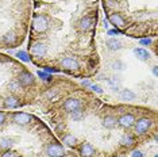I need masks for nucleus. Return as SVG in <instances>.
I'll use <instances>...</instances> for the list:
<instances>
[{"instance_id": "f257e3e1", "label": "nucleus", "mask_w": 158, "mask_h": 157, "mask_svg": "<svg viewBox=\"0 0 158 157\" xmlns=\"http://www.w3.org/2000/svg\"><path fill=\"white\" fill-rule=\"evenodd\" d=\"M100 0H31L28 57L46 72L92 76Z\"/></svg>"}, {"instance_id": "f03ea898", "label": "nucleus", "mask_w": 158, "mask_h": 157, "mask_svg": "<svg viewBox=\"0 0 158 157\" xmlns=\"http://www.w3.org/2000/svg\"><path fill=\"white\" fill-rule=\"evenodd\" d=\"M107 19L118 33L157 35V0H102Z\"/></svg>"}, {"instance_id": "7ed1b4c3", "label": "nucleus", "mask_w": 158, "mask_h": 157, "mask_svg": "<svg viewBox=\"0 0 158 157\" xmlns=\"http://www.w3.org/2000/svg\"><path fill=\"white\" fill-rule=\"evenodd\" d=\"M37 77L15 60L0 56V108L18 110L37 95Z\"/></svg>"}, {"instance_id": "20e7f679", "label": "nucleus", "mask_w": 158, "mask_h": 157, "mask_svg": "<svg viewBox=\"0 0 158 157\" xmlns=\"http://www.w3.org/2000/svg\"><path fill=\"white\" fill-rule=\"evenodd\" d=\"M31 11V0H0V49H15L23 44Z\"/></svg>"}, {"instance_id": "39448f33", "label": "nucleus", "mask_w": 158, "mask_h": 157, "mask_svg": "<svg viewBox=\"0 0 158 157\" xmlns=\"http://www.w3.org/2000/svg\"><path fill=\"white\" fill-rule=\"evenodd\" d=\"M46 155L49 157H64L65 156V148L57 141H50L46 146Z\"/></svg>"}, {"instance_id": "423d86ee", "label": "nucleus", "mask_w": 158, "mask_h": 157, "mask_svg": "<svg viewBox=\"0 0 158 157\" xmlns=\"http://www.w3.org/2000/svg\"><path fill=\"white\" fill-rule=\"evenodd\" d=\"M134 56L141 61H147L150 58V53L143 48H135L134 49Z\"/></svg>"}, {"instance_id": "0eeeda50", "label": "nucleus", "mask_w": 158, "mask_h": 157, "mask_svg": "<svg viewBox=\"0 0 158 157\" xmlns=\"http://www.w3.org/2000/svg\"><path fill=\"white\" fill-rule=\"evenodd\" d=\"M135 98H136L135 92H132L131 90H122L120 91V99L123 102H132V100H135Z\"/></svg>"}, {"instance_id": "6e6552de", "label": "nucleus", "mask_w": 158, "mask_h": 157, "mask_svg": "<svg viewBox=\"0 0 158 157\" xmlns=\"http://www.w3.org/2000/svg\"><path fill=\"white\" fill-rule=\"evenodd\" d=\"M107 46L111 49V50H120L122 49V42L118 41V39L115 38H111L107 41Z\"/></svg>"}, {"instance_id": "1a4fd4ad", "label": "nucleus", "mask_w": 158, "mask_h": 157, "mask_svg": "<svg viewBox=\"0 0 158 157\" xmlns=\"http://www.w3.org/2000/svg\"><path fill=\"white\" fill-rule=\"evenodd\" d=\"M12 148H14V146H12ZM12 148L11 149H6V151L3 152L2 157H18V153L15 151H12Z\"/></svg>"}, {"instance_id": "9d476101", "label": "nucleus", "mask_w": 158, "mask_h": 157, "mask_svg": "<svg viewBox=\"0 0 158 157\" xmlns=\"http://www.w3.org/2000/svg\"><path fill=\"white\" fill-rule=\"evenodd\" d=\"M132 157H143V155H142V152H139V151H134L132 152Z\"/></svg>"}]
</instances>
